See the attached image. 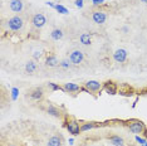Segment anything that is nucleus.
Here are the masks:
<instances>
[{
    "mask_svg": "<svg viewBox=\"0 0 147 146\" xmlns=\"http://www.w3.org/2000/svg\"><path fill=\"white\" fill-rule=\"evenodd\" d=\"M24 25H25V20H24V18L20 16V15L11 16V18H9L8 22H6V28H8V30L14 32V33H18V32L23 30Z\"/></svg>",
    "mask_w": 147,
    "mask_h": 146,
    "instance_id": "1",
    "label": "nucleus"
},
{
    "mask_svg": "<svg viewBox=\"0 0 147 146\" xmlns=\"http://www.w3.org/2000/svg\"><path fill=\"white\" fill-rule=\"evenodd\" d=\"M68 59L71 61V63L73 66H79L84 59V53H83L81 49H74L69 53Z\"/></svg>",
    "mask_w": 147,
    "mask_h": 146,
    "instance_id": "2",
    "label": "nucleus"
},
{
    "mask_svg": "<svg viewBox=\"0 0 147 146\" xmlns=\"http://www.w3.org/2000/svg\"><path fill=\"white\" fill-rule=\"evenodd\" d=\"M128 128L133 134H143L146 130V126L140 120H132L128 122Z\"/></svg>",
    "mask_w": 147,
    "mask_h": 146,
    "instance_id": "3",
    "label": "nucleus"
},
{
    "mask_svg": "<svg viewBox=\"0 0 147 146\" xmlns=\"http://www.w3.org/2000/svg\"><path fill=\"white\" fill-rule=\"evenodd\" d=\"M32 24L35 29H42L43 26L47 24V18L44 16V14L42 13H38L32 18Z\"/></svg>",
    "mask_w": 147,
    "mask_h": 146,
    "instance_id": "4",
    "label": "nucleus"
},
{
    "mask_svg": "<svg viewBox=\"0 0 147 146\" xmlns=\"http://www.w3.org/2000/svg\"><path fill=\"white\" fill-rule=\"evenodd\" d=\"M65 127H67V130H68L69 134H72L73 136H77V135H79L82 132L81 131V125H79V122L76 121V120L68 121L65 124Z\"/></svg>",
    "mask_w": 147,
    "mask_h": 146,
    "instance_id": "5",
    "label": "nucleus"
},
{
    "mask_svg": "<svg viewBox=\"0 0 147 146\" xmlns=\"http://www.w3.org/2000/svg\"><path fill=\"white\" fill-rule=\"evenodd\" d=\"M107 18H108V15H107V13L105 10H96L92 13V20L96 23V24H105Z\"/></svg>",
    "mask_w": 147,
    "mask_h": 146,
    "instance_id": "6",
    "label": "nucleus"
},
{
    "mask_svg": "<svg viewBox=\"0 0 147 146\" xmlns=\"http://www.w3.org/2000/svg\"><path fill=\"white\" fill-rule=\"evenodd\" d=\"M84 87L88 89L92 93H96V92H99L103 88V83L99 81H94V79H91V81H87Z\"/></svg>",
    "mask_w": 147,
    "mask_h": 146,
    "instance_id": "7",
    "label": "nucleus"
},
{
    "mask_svg": "<svg viewBox=\"0 0 147 146\" xmlns=\"http://www.w3.org/2000/svg\"><path fill=\"white\" fill-rule=\"evenodd\" d=\"M127 57H128V53L123 48L117 49V51L113 53V59H115L117 63H125L127 61Z\"/></svg>",
    "mask_w": 147,
    "mask_h": 146,
    "instance_id": "8",
    "label": "nucleus"
},
{
    "mask_svg": "<svg viewBox=\"0 0 147 146\" xmlns=\"http://www.w3.org/2000/svg\"><path fill=\"white\" fill-rule=\"evenodd\" d=\"M9 8L14 13H22L24 10V1L23 0H9Z\"/></svg>",
    "mask_w": 147,
    "mask_h": 146,
    "instance_id": "9",
    "label": "nucleus"
},
{
    "mask_svg": "<svg viewBox=\"0 0 147 146\" xmlns=\"http://www.w3.org/2000/svg\"><path fill=\"white\" fill-rule=\"evenodd\" d=\"M29 97H30L33 101H42L43 97H44V89L42 87H36L33 91L29 92Z\"/></svg>",
    "mask_w": 147,
    "mask_h": 146,
    "instance_id": "10",
    "label": "nucleus"
},
{
    "mask_svg": "<svg viewBox=\"0 0 147 146\" xmlns=\"http://www.w3.org/2000/svg\"><path fill=\"white\" fill-rule=\"evenodd\" d=\"M103 89L107 92L108 95H117V91H118V87L113 81H107L103 83Z\"/></svg>",
    "mask_w": 147,
    "mask_h": 146,
    "instance_id": "11",
    "label": "nucleus"
},
{
    "mask_svg": "<svg viewBox=\"0 0 147 146\" xmlns=\"http://www.w3.org/2000/svg\"><path fill=\"white\" fill-rule=\"evenodd\" d=\"M65 93H77V92H81L82 87L78 86L77 83H72V82H68V83H64L63 86Z\"/></svg>",
    "mask_w": 147,
    "mask_h": 146,
    "instance_id": "12",
    "label": "nucleus"
},
{
    "mask_svg": "<svg viewBox=\"0 0 147 146\" xmlns=\"http://www.w3.org/2000/svg\"><path fill=\"white\" fill-rule=\"evenodd\" d=\"M61 64L58 61V58H57L55 54H49L48 57L45 58V66L49 68H54V67H58V66Z\"/></svg>",
    "mask_w": 147,
    "mask_h": 146,
    "instance_id": "13",
    "label": "nucleus"
},
{
    "mask_svg": "<svg viewBox=\"0 0 147 146\" xmlns=\"http://www.w3.org/2000/svg\"><path fill=\"white\" fill-rule=\"evenodd\" d=\"M62 144H63V140H62L61 136L54 135V136H52V137L48 140V142H47V146H62Z\"/></svg>",
    "mask_w": 147,
    "mask_h": 146,
    "instance_id": "14",
    "label": "nucleus"
},
{
    "mask_svg": "<svg viewBox=\"0 0 147 146\" xmlns=\"http://www.w3.org/2000/svg\"><path fill=\"white\" fill-rule=\"evenodd\" d=\"M36 69H38V66H36L35 61L26 62V64H25V72L26 73H29V74H33V73H34Z\"/></svg>",
    "mask_w": 147,
    "mask_h": 146,
    "instance_id": "15",
    "label": "nucleus"
},
{
    "mask_svg": "<svg viewBox=\"0 0 147 146\" xmlns=\"http://www.w3.org/2000/svg\"><path fill=\"white\" fill-rule=\"evenodd\" d=\"M79 42L83 45H89L92 43V35L89 33H82L81 36H79Z\"/></svg>",
    "mask_w": 147,
    "mask_h": 146,
    "instance_id": "16",
    "label": "nucleus"
},
{
    "mask_svg": "<svg viewBox=\"0 0 147 146\" xmlns=\"http://www.w3.org/2000/svg\"><path fill=\"white\" fill-rule=\"evenodd\" d=\"M109 142L113 145V146H123L125 145V140L121 137V136H111V137L108 139Z\"/></svg>",
    "mask_w": 147,
    "mask_h": 146,
    "instance_id": "17",
    "label": "nucleus"
},
{
    "mask_svg": "<svg viewBox=\"0 0 147 146\" xmlns=\"http://www.w3.org/2000/svg\"><path fill=\"white\" fill-rule=\"evenodd\" d=\"M63 30L62 29H59V28H55V29H53L52 33H51V38L53 39V41H61V39L63 38Z\"/></svg>",
    "mask_w": 147,
    "mask_h": 146,
    "instance_id": "18",
    "label": "nucleus"
},
{
    "mask_svg": "<svg viewBox=\"0 0 147 146\" xmlns=\"http://www.w3.org/2000/svg\"><path fill=\"white\" fill-rule=\"evenodd\" d=\"M47 112H48L51 116H54V117H61L62 114H61V110H58L55 106L53 105H49L48 108H47Z\"/></svg>",
    "mask_w": 147,
    "mask_h": 146,
    "instance_id": "19",
    "label": "nucleus"
},
{
    "mask_svg": "<svg viewBox=\"0 0 147 146\" xmlns=\"http://www.w3.org/2000/svg\"><path fill=\"white\" fill-rule=\"evenodd\" d=\"M94 126H96L94 122H84V124L81 125V131L82 132H86V131H88V130H92Z\"/></svg>",
    "mask_w": 147,
    "mask_h": 146,
    "instance_id": "20",
    "label": "nucleus"
},
{
    "mask_svg": "<svg viewBox=\"0 0 147 146\" xmlns=\"http://www.w3.org/2000/svg\"><path fill=\"white\" fill-rule=\"evenodd\" d=\"M55 10L58 11V13H61V14H68V9L65 8V6H63V5H61L58 3V4H55Z\"/></svg>",
    "mask_w": 147,
    "mask_h": 146,
    "instance_id": "21",
    "label": "nucleus"
},
{
    "mask_svg": "<svg viewBox=\"0 0 147 146\" xmlns=\"http://www.w3.org/2000/svg\"><path fill=\"white\" fill-rule=\"evenodd\" d=\"M48 87L51 88L52 91H64V88H63L62 86L55 84V83H53V82H49V83H48Z\"/></svg>",
    "mask_w": 147,
    "mask_h": 146,
    "instance_id": "22",
    "label": "nucleus"
},
{
    "mask_svg": "<svg viewBox=\"0 0 147 146\" xmlns=\"http://www.w3.org/2000/svg\"><path fill=\"white\" fill-rule=\"evenodd\" d=\"M72 66V63H71V61L69 59H64V61H62L61 62V64H59V67H62V68H64V69H67V68H69Z\"/></svg>",
    "mask_w": 147,
    "mask_h": 146,
    "instance_id": "23",
    "label": "nucleus"
},
{
    "mask_svg": "<svg viewBox=\"0 0 147 146\" xmlns=\"http://www.w3.org/2000/svg\"><path fill=\"white\" fill-rule=\"evenodd\" d=\"M42 55H43V53L42 52H38V51L33 53V58H34V61H38V59H40Z\"/></svg>",
    "mask_w": 147,
    "mask_h": 146,
    "instance_id": "24",
    "label": "nucleus"
},
{
    "mask_svg": "<svg viewBox=\"0 0 147 146\" xmlns=\"http://www.w3.org/2000/svg\"><path fill=\"white\" fill-rule=\"evenodd\" d=\"M136 141L137 142H140L141 145H145L146 142H147V140L146 139H143V137H140V136H136Z\"/></svg>",
    "mask_w": 147,
    "mask_h": 146,
    "instance_id": "25",
    "label": "nucleus"
},
{
    "mask_svg": "<svg viewBox=\"0 0 147 146\" xmlns=\"http://www.w3.org/2000/svg\"><path fill=\"white\" fill-rule=\"evenodd\" d=\"M18 92H19V89L18 88H13L11 89V97H13V99H16V97H18Z\"/></svg>",
    "mask_w": 147,
    "mask_h": 146,
    "instance_id": "26",
    "label": "nucleus"
},
{
    "mask_svg": "<svg viewBox=\"0 0 147 146\" xmlns=\"http://www.w3.org/2000/svg\"><path fill=\"white\" fill-rule=\"evenodd\" d=\"M93 3V5H102L105 3V0H91Z\"/></svg>",
    "mask_w": 147,
    "mask_h": 146,
    "instance_id": "27",
    "label": "nucleus"
},
{
    "mask_svg": "<svg viewBox=\"0 0 147 146\" xmlns=\"http://www.w3.org/2000/svg\"><path fill=\"white\" fill-rule=\"evenodd\" d=\"M83 1H84V0H76V6L77 8H83Z\"/></svg>",
    "mask_w": 147,
    "mask_h": 146,
    "instance_id": "28",
    "label": "nucleus"
},
{
    "mask_svg": "<svg viewBox=\"0 0 147 146\" xmlns=\"http://www.w3.org/2000/svg\"><path fill=\"white\" fill-rule=\"evenodd\" d=\"M47 5H48V6H51V8H54L55 9V4H53V3H47Z\"/></svg>",
    "mask_w": 147,
    "mask_h": 146,
    "instance_id": "29",
    "label": "nucleus"
},
{
    "mask_svg": "<svg viewBox=\"0 0 147 146\" xmlns=\"http://www.w3.org/2000/svg\"><path fill=\"white\" fill-rule=\"evenodd\" d=\"M143 136H145V139H146V140H147V128H146V130H145V132H143Z\"/></svg>",
    "mask_w": 147,
    "mask_h": 146,
    "instance_id": "30",
    "label": "nucleus"
},
{
    "mask_svg": "<svg viewBox=\"0 0 147 146\" xmlns=\"http://www.w3.org/2000/svg\"><path fill=\"white\" fill-rule=\"evenodd\" d=\"M122 30H123V32H128V28H127V26H125V28H123Z\"/></svg>",
    "mask_w": 147,
    "mask_h": 146,
    "instance_id": "31",
    "label": "nucleus"
},
{
    "mask_svg": "<svg viewBox=\"0 0 147 146\" xmlns=\"http://www.w3.org/2000/svg\"><path fill=\"white\" fill-rule=\"evenodd\" d=\"M141 1L143 3V4H146V5H147V0H141Z\"/></svg>",
    "mask_w": 147,
    "mask_h": 146,
    "instance_id": "32",
    "label": "nucleus"
},
{
    "mask_svg": "<svg viewBox=\"0 0 147 146\" xmlns=\"http://www.w3.org/2000/svg\"><path fill=\"white\" fill-rule=\"evenodd\" d=\"M145 146H147V142H146V144H145Z\"/></svg>",
    "mask_w": 147,
    "mask_h": 146,
    "instance_id": "33",
    "label": "nucleus"
},
{
    "mask_svg": "<svg viewBox=\"0 0 147 146\" xmlns=\"http://www.w3.org/2000/svg\"><path fill=\"white\" fill-rule=\"evenodd\" d=\"M142 146H145V145H142Z\"/></svg>",
    "mask_w": 147,
    "mask_h": 146,
    "instance_id": "34",
    "label": "nucleus"
}]
</instances>
